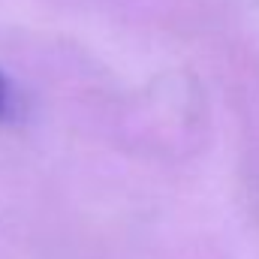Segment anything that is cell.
I'll return each mask as SVG.
<instances>
[{"instance_id": "1", "label": "cell", "mask_w": 259, "mask_h": 259, "mask_svg": "<svg viewBox=\"0 0 259 259\" xmlns=\"http://www.w3.org/2000/svg\"><path fill=\"white\" fill-rule=\"evenodd\" d=\"M9 115H12V84L0 69V121H6Z\"/></svg>"}]
</instances>
